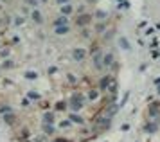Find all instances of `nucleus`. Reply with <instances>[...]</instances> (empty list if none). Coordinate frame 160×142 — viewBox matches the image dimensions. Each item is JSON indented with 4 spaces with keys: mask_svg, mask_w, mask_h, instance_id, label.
<instances>
[{
    "mask_svg": "<svg viewBox=\"0 0 160 142\" xmlns=\"http://www.w3.org/2000/svg\"><path fill=\"white\" fill-rule=\"evenodd\" d=\"M68 106H70L72 112L83 110V106H85V97H83L81 94H72V95H70V101H68Z\"/></svg>",
    "mask_w": 160,
    "mask_h": 142,
    "instance_id": "nucleus-1",
    "label": "nucleus"
},
{
    "mask_svg": "<svg viewBox=\"0 0 160 142\" xmlns=\"http://www.w3.org/2000/svg\"><path fill=\"white\" fill-rule=\"evenodd\" d=\"M148 114H149V119H151L153 122H157V124L160 122V108H158V104H157V103H153L151 106H149Z\"/></svg>",
    "mask_w": 160,
    "mask_h": 142,
    "instance_id": "nucleus-2",
    "label": "nucleus"
},
{
    "mask_svg": "<svg viewBox=\"0 0 160 142\" xmlns=\"http://www.w3.org/2000/svg\"><path fill=\"white\" fill-rule=\"evenodd\" d=\"M102 56H104V54H102L101 50H95V52H94L92 61H94V67L97 68V70H101V68H102Z\"/></svg>",
    "mask_w": 160,
    "mask_h": 142,
    "instance_id": "nucleus-3",
    "label": "nucleus"
},
{
    "mask_svg": "<svg viewBox=\"0 0 160 142\" xmlns=\"http://www.w3.org/2000/svg\"><path fill=\"white\" fill-rule=\"evenodd\" d=\"M90 22H92V16H90V14H85V13H83V14H79V16H78L76 23H78L79 27H85V25H88Z\"/></svg>",
    "mask_w": 160,
    "mask_h": 142,
    "instance_id": "nucleus-4",
    "label": "nucleus"
},
{
    "mask_svg": "<svg viewBox=\"0 0 160 142\" xmlns=\"http://www.w3.org/2000/svg\"><path fill=\"white\" fill-rule=\"evenodd\" d=\"M110 121H112V119H110V117H106V115H102V117H99V119H97V128L99 129H106L110 126Z\"/></svg>",
    "mask_w": 160,
    "mask_h": 142,
    "instance_id": "nucleus-5",
    "label": "nucleus"
},
{
    "mask_svg": "<svg viewBox=\"0 0 160 142\" xmlns=\"http://www.w3.org/2000/svg\"><path fill=\"white\" fill-rule=\"evenodd\" d=\"M112 76H102L101 79H99V90H108L110 86V81H112Z\"/></svg>",
    "mask_w": 160,
    "mask_h": 142,
    "instance_id": "nucleus-6",
    "label": "nucleus"
},
{
    "mask_svg": "<svg viewBox=\"0 0 160 142\" xmlns=\"http://www.w3.org/2000/svg\"><path fill=\"white\" fill-rule=\"evenodd\" d=\"M113 63H115V59H113V54L112 52H108V54H104L102 56V67H113Z\"/></svg>",
    "mask_w": 160,
    "mask_h": 142,
    "instance_id": "nucleus-7",
    "label": "nucleus"
},
{
    "mask_svg": "<svg viewBox=\"0 0 160 142\" xmlns=\"http://www.w3.org/2000/svg\"><path fill=\"white\" fill-rule=\"evenodd\" d=\"M85 56H87V50H85V49L72 50V58L76 59V61H83V59H85Z\"/></svg>",
    "mask_w": 160,
    "mask_h": 142,
    "instance_id": "nucleus-8",
    "label": "nucleus"
},
{
    "mask_svg": "<svg viewBox=\"0 0 160 142\" xmlns=\"http://www.w3.org/2000/svg\"><path fill=\"white\" fill-rule=\"evenodd\" d=\"M43 124H47V126L54 124V114L52 112H45L43 114Z\"/></svg>",
    "mask_w": 160,
    "mask_h": 142,
    "instance_id": "nucleus-9",
    "label": "nucleus"
},
{
    "mask_svg": "<svg viewBox=\"0 0 160 142\" xmlns=\"http://www.w3.org/2000/svg\"><path fill=\"white\" fill-rule=\"evenodd\" d=\"M63 25H68V18L67 16H58L54 20V27H63Z\"/></svg>",
    "mask_w": 160,
    "mask_h": 142,
    "instance_id": "nucleus-10",
    "label": "nucleus"
},
{
    "mask_svg": "<svg viewBox=\"0 0 160 142\" xmlns=\"http://www.w3.org/2000/svg\"><path fill=\"white\" fill-rule=\"evenodd\" d=\"M59 9H61V16H68V14L74 11V7L70 6V4H65V6H61Z\"/></svg>",
    "mask_w": 160,
    "mask_h": 142,
    "instance_id": "nucleus-11",
    "label": "nucleus"
},
{
    "mask_svg": "<svg viewBox=\"0 0 160 142\" xmlns=\"http://www.w3.org/2000/svg\"><path fill=\"white\" fill-rule=\"evenodd\" d=\"M144 129L148 131V133H155V131L158 129V124H157V122H148V124L144 126Z\"/></svg>",
    "mask_w": 160,
    "mask_h": 142,
    "instance_id": "nucleus-12",
    "label": "nucleus"
},
{
    "mask_svg": "<svg viewBox=\"0 0 160 142\" xmlns=\"http://www.w3.org/2000/svg\"><path fill=\"white\" fill-rule=\"evenodd\" d=\"M32 20L36 22V23H42V22H43V16H42V13H40L38 9H34V11H32Z\"/></svg>",
    "mask_w": 160,
    "mask_h": 142,
    "instance_id": "nucleus-13",
    "label": "nucleus"
},
{
    "mask_svg": "<svg viewBox=\"0 0 160 142\" xmlns=\"http://www.w3.org/2000/svg\"><path fill=\"white\" fill-rule=\"evenodd\" d=\"M54 31H56V34L58 36H63V34H67L70 29H68V25H63V27H54Z\"/></svg>",
    "mask_w": 160,
    "mask_h": 142,
    "instance_id": "nucleus-14",
    "label": "nucleus"
},
{
    "mask_svg": "<svg viewBox=\"0 0 160 142\" xmlns=\"http://www.w3.org/2000/svg\"><path fill=\"white\" fill-rule=\"evenodd\" d=\"M97 97H99V90H90L88 92V99L90 101H97Z\"/></svg>",
    "mask_w": 160,
    "mask_h": 142,
    "instance_id": "nucleus-15",
    "label": "nucleus"
},
{
    "mask_svg": "<svg viewBox=\"0 0 160 142\" xmlns=\"http://www.w3.org/2000/svg\"><path fill=\"white\" fill-rule=\"evenodd\" d=\"M4 121L8 122V124H13V122L16 121V117L13 114H6V115H4Z\"/></svg>",
    "mask_w": 160,
    "mask_h": 142,
    "instance_id": "nucleus-16",
    "label": "nucleus"
},
{
    "mask_svg": "<svg viewBox=\"0 0 160 142\" xmlns=\"http://www.w3.org/2000/svg\"><path fill=\"white\" fill-rule=\"evenodd\" d=\"M70 121L76 122V124H83V122H85V121H83V117H79V115H76V114L70 115Z\"/></svg>",
    "mask_w": 160,
    "mask_h": 142,
    "instance_id": "nucleus-17",
    "label": "nucleus"
},
{
    "mask_svg": "<svg viewBox=\"0 0 160 142\" xmlns=\"http://www.w3.org/2000/svg\"><path fill=\"white\" fill-rule=\"evenodd\" d=\"M108 92H112V94H115V92H117V81H115V79H112V81H110Z\"/></svg>",
    "mask_w": 160,
    "mask_h": 142,
    "instance_id": "nucleus-18",
    "label": "nucleus"
},
{
    "mask_svg": "<svg viewBox=\"0 0 160 142\" xmlns=\"http://www.w3.org/2000/svg\"><path fill=\"white\" fill-rule=\"evenodd\" d=\"M11 112H13V110H11V106H9V104H4V106H0V114H11Z\"/></svg>",
    "mask_w": 160,
    "mask_h": 142,
    "instance_id": "nucleus-19",
    "label": "nucleus"
},
{
    "mask_svg": "<svg viewBox=\"0 0 160 142\" xmlns=\"http://www.w3.org/2000/svg\"><path fill=\"white\" fill-rule=\"evenodd\" d=\"M119 43H121V45H122V49L130 50V43L126 42V38H121V40H119Z\"/></svg>",
    "mask_w": 160,
    "mask_h": 142,
    "instance_id": "nucleus-20",
    "label": "nucleus"
},
{
    "mask_svg": "<svg viewBox=\"0 0 160 142\" xmlns=\"http://www.w3.org/2000/svg\"><path fill=\"white\" fill-rule=\"evenodd\" d=\"M43 131L45 133H49V135H52V133H54V126H47V124H43Z\"/></svg>",
    "mask_w": 160,
    "mask_h": 142,
    "instance_id": "nucleus-21",
    "label": "nucleus"
},
{
    "mask_svg": "<svg viewBox=\"0 0 160 142\" xmlns=\"http://www.w3.org/2000/svg\"><path fill=\"white\" fill-rule=\"evenodd\" d=\"M0 56H2V58H8V56H9V49H4V50H0Z\"/></svg>",
    "mask_w": 160,
    "mask_h": 142,
    "instance_id": "nucleus-22",
    "label": "nucleus"
},
{
    "mask_svg": "<svg viewBox=\"0 0 160 142\" xmlns=\"http://www.w3.org/2000/svg\"><path fill=\"white\" fill-rule=\"evenodd\" d=\"M27 95H29L31 99H40V95H38L36 92H29V94H27Z\"/></svg>",
    "mask_w": 160,
    "mask_h": 142,
    "instance_id": "nucleus-23",
    "label": "nucleus"
},
{
    "mask_svg": "<svg viewBox=\"0 0 160 142\" xmlns=\"http://www.w3.org/2000/svg\"><path fill=\"white\" fill-rule=\"evenodd\" d=\"M65 106H67V104H65V103H63V101H61V103H58V104H56V108H58L59 112H61V110H65Z\"/></svg>",
    "mask_w": 160,
    "mask_h": 142,
    "instance_id": "nucleus-24",
    "label": "nucleus"
},
{
    "mask_svg": "<svg viewBox=\"0 0 160 142\" xmlns=\"http://www.w3.org/2000/svg\"><path fill=\"white\" fill-rule=\"evenodd\" d=\"M4 68H13V61H6V63H4Z\"/></svg>",
    "mask_w": 160,
    "mask_h": 142,
    "instance_id": "nucleus-25",
    "label": "nucleus"
},
{
    "mask_svg": "<svg viewBox=\"0 0 160 142\" xmlns=\"http://www.w3.org/2000/svg\"><path fill=\"white\" fill-rule=\"evenodd\" d=\"M95 14H97V18H104L106 16V13H102V11H97Z\"/></svg>",
    "mask_w": 160,
    "mask_h": 142,
    "instance_id": "nucleus-26",
    "label": "nucleus"
},
{
    "mask_svg": "<svg viewBox=\"0 0 160 142\" xmlns=\"http://www.w3.org/2000/svg\"><path fill=\"white\" fill-rule=\"evenodd\" d=\"M25 76H27V78H31V79H34V78H36V74H34V72H27Z\"/></svg>",
    "mask_w": 160,
    "mask_h": 142,
    "instance_id": "nucleus-27",
    "label": "nucleus"
},
{
    "mask_svg": "<svg viewBox=\"0 0 160 142\" xmlns=\"http://www.w3.org/2000/svg\"><path fill=\"white\" fill-rule=\"evenodd\" d=\"M15 23H16V25H22V23H23V18H16Z\"/></svg>",
    "mask_w": 160,
    "mask_h": 142,
    "instance_id": "nucleus-28",
    "label": "nucleus"
},
{
    "mask_svg": "<svg viewBox=\"0 0 160 142\" xmlns=\"http://www.w3.org/2000/svg\"><path fill=\"white\" fill-rule=\"evenodd\" d=\"M59 126H61V128H68V121H63Z\"/></svg>",
    "mask_w": 160,
    "mask_h": 142,
    "instance_id": "nucleus-29",
    "label": "nucleus"
},
{
    "mask_svg": "<svg viewBox=\"0 0 160 142\" xmlns=\"http://www.w3.org/2000/svg\"><path fill=\"white\" fill-rule=\"evenodd\" d=\"M27 4H31V6H36V0H25Z\"/></svg>",
    "mask_w": 160,
    "mask_h": 142,
    "instance_id": "nucleus-30",
    "label": "nucleus"
},
{
    "mask_svg": "<svg viewBox=\"0 0 160 142\" xmlns=\"http://www.w3.org/2000/svg\"><path fill=\"white\" fill-rule=\"evenodd\" d=\"M52 142H70V140H65V139H56V140H52Z\"/></svg>",
    "mask_w": 160,
    "mask_h": 142,
    "instance_id": "nucleus-31",
    "label": "nucleus"
},
{
    "mask_svg": "<svg viewBox=\"0 0 160 142\" xmlns=\"http://www.w3.org/2000/svg\"><path fill=\"white\" fill-rule=\"evenodd\" d=\"M67 2H70V0H58V4H63V6H65Z\"/></svg>",
    "mask_w": 160,
    "mask_h": 142,
    "instance_id": "nucleus-32",
    "label": "nucleus"
},
{
    "mask_svg": "<svg viewBox=\"0 0 160 142\" xmlns=\"http://www.w3.org/2000/svg\"><path fill=\"white\" fill-rule=\"evenodd\" d=\"M155 83H157V85H160V78H158V79H157V81H155Z\"/></svg>",
    "mask_w": 160,
    "mask_h": 142,
    "instance_id": "nucleus-33",
    "label": "nucleus"
},
{
    "mask_svg": "<svg viewBox=\"0 0 160 142\" xmlns=\"http://www.w3.org/2000/svg\"><path fill=\"white\" fill-rule=\"evenodd\" d=\"M158 92H160V85H158Z\"/></svg>",
    "mask_w": 160,
    "mask_h": 142,
    "instance_id": "nucleus-34",
    "label": "nucleus"
},
{
    "mask_svg": "<svg viewBox=\"0 0 160 142\" xmlns=\"http://www.w3.org/2000/svg\"><path fill=\"white\" fill-rule=\"evenodd\" d=\"M43 2H45V0H43Z\"/></svg>",
    "mask_w": 160,
    "mask_h": 142,
    "instance_id": "nucleus-35",
    "label": "nucleus"
}]
</instances>
